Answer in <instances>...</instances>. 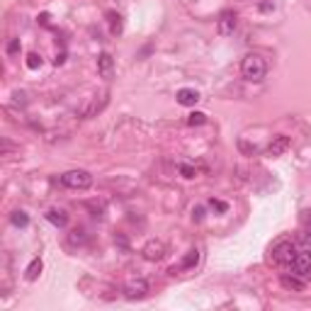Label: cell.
<instances>
[{
	"instance_id": "277c9868",
	"label": "cell",
	"mask_w": 311,
	"mask_h": 311,
	"mask_svg": "<svg viewBox=\"0 0 311 311\" xmlns=\"http://www.w3.org/2000/svg\"><path fill=\"white\" fill-rule=\"evenodd\" d=\"M289 273L299 275V277H306L311 273V250H297L294 260L289 263Z\"/></svg>"
},
{
	"instance_id": "e0dca14e",
	"label": "cell",
	"mask_w": 311,
	"mask_h": 311,
	"mask_svg": "<svg viewBox=\"0 0 311 311\" xmlns=\"http://www.w3.org/2000/svg\"><path fill=\"white\" fill-rule=\"evenodd\" d=\"M27 221H29V217L25 211H12V224L15 226H27Z\"/></svg>"
},
{
	"instance_id": "9c48e42d",
	"label": "cell",
	"mask_w": 311,
	"mask_h": 311,
	"mask_svg": "<svg viewBox=\"0 0 311 311\" xmlns=\"http://www.w3.org/2000/svg\"><path fill=\"white\" fill-rule=\"evenodd\" d=\"M165 256V246L161 241H151L146 248H144V258L146 260H161Z\"/></svg>"
},
{
	"instance_id": "2e32d148",
	"label": "cell",
	"mask_w": 311,
	"mask_h": 311,
	"mask_svg": "<svg viewBox=\"0 0 311 311\" xmlns=\"http://www.w3.org/2000/svg\"><path fill=\"white\" fill-rule=\"evenodd\" d=\"M107 17H110V27H112V34H119V32H122V17H119V15H114V12H110V15H107Z\"/></svg>"
},
{
	"instance_id": "7a4b0ae2",
	"label": "cell",
	"mask_w": 311,
	"mask_h": 311,
	"mask_svg": "<svg viewBox=\"0 0 311 311\" xmlns=\"http://www.w3.org/2000/svg\"><path fill=\"white\" fill-rule=\"evenodd\" d=\"M294 256H297V243H294L292 238H280L270 248V258L277 265H289L294 260Z\"/></svg>"
},
{
	"instance_id": "52a82bcc",
	"label": "cell",
	"mask_w": 311,
	"mask_h": 311,
	"mask_svg": "<svg viewBox=\"0 0 311 311\" xmlns=\"http://www.w3.org/2000/svg\"><path fill=\"white\" fill-rule=\"evenodd\" d=\"M287 148H289V139H287V137H275L273 141L267 144L265 151H267V156H273V158H275V156H282Z\"/></svg>"
},
{
	"instance_id": "d6986e66",
	"label": "cell",
	"mask_w": 311,
	"mask_h": 311,
	"mask_svg": "<svg viewBox=\"0 0 311 311\" xmlns=\"http://www.w3.org/2000/svg\"><path fill=\"white\" fill-rule=\"evenodd\" d=\"M39 66H42V56H39V54H29L27 56V68L34 71V68H39Z\"/></svg>"
},
{
	"instance_id": "ac0fdd59",
	"label": "cell",
	"mask_w": 311,
	"mask_h": 311,
	"mask_svg": "<svg viewBox=\"0 0 311 311\" xmlns=\"http://www.w3.org/2000/svg\"><path fill=\"white\" fill-rule=\"evenodd\" d=\"M187 122H190L192 127H200V124H204V122H207V114H202V112H192V114L187 117Z\"/></svg>"
},
{
	"instance_id": "5bb4252c",
	"label": "cell",
	"mask_w": 311,
	"mask_h": 311,
	"mask_svg": "<svg viewBox=\"0 0 311 311\" xmlns=\"http://www.w3.org/2000/svg\"><path fill=\"white\" fill-rule=\"evenodd\" d=\"M105 105H107V92H105V95L100 98V102H98V100L92 102L90 107H88V110L83 112V117H92V114H95V112H100L102 107H105Z\"/></svg>"
},
{
	"instance_id": "6da1fadb",
	"label": "cell",
	"mask_w": 311,
	"mask_h": 311,
	"mask_svg": "<svg viewBox=\"0 0 311 311\" xmlns=\"http://www.w3.org/2000/svg\"><path fill=\"white\" fill-rule=\"evenodd\" d=\"M241 75L246 78V81H263L267 75V61L263 59L260 54H248L243 61H241Z\"/></svg>"
},
{
	"instance_id": "3957f363",
	"label": "cell",
	"mask_w": 311,
	"mask_h": 311,
	"mask_svg": "<svg viewBox=\"0 0 311 311\" xmlns=\"http://www.w3.org/2000/svg\"><path fill=\"white\" fill-rule=\"evenodd\" d=\"M61 185L71 187V190H85L92 185V175L88 170H68L61 175Z\"/></svg>"
},
{
	"instance_id": "5b68a950",
	"label": "cell",
	"mask_w": 311,
	"mask_h": 311,
	"mask_svg": "<svg viewBox=\"0 0 311 311\" xmlns=\"http://www.w3.org/2000/svg\"><path fill=\"white\" fill-rule=\"evenodd\" d=\"M236 12L234 10H224L219 15V22H217V27H219V34H224V37H229V34H234V29H236Z\"/></svg>"
},
{
	"instance_id": "30bf717a",
	"label": "cell",
	"mask_w": 311,
	"mask_h": 311,
	"mask_svg": "<svg viewBox=\"0 0 311 311\" xmlns=\"http://www.w3.org/2000/svg\"><path fill=\"white\" fill-rule=\"evenodd\" d=\"M197 100H200V92L192 90V88H183V90H178V102L185 105V107H192Z\"/></svg>"
},
{
	"instance_id": "44dd1931",
	"label": "cell",
	"mask_w": 311,
	"mask_h": 311,
	"mask_svg": "<svg viewBox=\"0 0 311 311\" xmlns=\"http://www.w3.org/2000/svg\"><path fill=\"white\" fill-rule=\"evenodd\" d=\"M180 173H183V178H195V175H197V170H195V165L183 163V165H180Z\"/></svg>"
},
{
	"instance_id": "cb8c5ba5",
	"label": "cell",
	"mask_w": 311,
	"mask_h": 311,
	"mask_svg": "<svg viewBox=\"0 0 311 311\" xmlns=\"http://www.w3.org/2000/svg\"><path fill=\"white\" fill-rule=\"evenodd\" d=\"M202 217H204V209L202 207H197V209L192 211V219H197V221H202Z\"/></svg>"
},
{
	"instance_id": "8fae6325",
	"label": "cell",
	"mask_w": 311,
	"mask_h": 311,
	"mask_svg": "<svg viewBox=\"0 0 311 311\" xmlns=\"http://www.w3.org/2000/svg\"><path fill=\"white\" fill-rule=\"evenodd\" d=\"M282 284L287 287V289H294V292H302L304 289V280L299 277V275H282Z\"/></svg>"
},
{
	"instance_id": "9a60e30c",
	"label": "cell",
	"mask_w": 311,
	"mask_h": 311,
	"mask_svg": "<svg viewBox=\"0 0 311 311\" xmlns=\"http://www.w3.org/2000/svg\"><path fill=\"white\" fill-rule=\"evenodd\" d=\"M39 273H42V260H39V258H34V260L29 263L27 275H25V277H27V280H37Z\"/></svg>"
},
{
	"instance_id": "ba28073f",
	"label": "cell",
	"mask_w": 311,
	"mask_h": 311,
	"mask_svg": "<svg viewBox=\"0 0 311 311\" xmlns=\"http://www.w3.org/2000/svg\"><path fill=\"white\" fill-rule=\"evenodd\" d=\"M98 71H100L102 78H112V71H114V59H112L107 51L98 56Z\"/></svg>"
},
{
	"instance_id": "8992f818",
	"label": "cell",
	"mask_w": 311,
	"mask_h": 311,
	"mask_svg": "<svg viewBox=\"0 0 311 311\" xmlns=\"http://www.w3.org/2000/svg\"><path fill=\"white\" fill-rule=\"evenodd\" d=\"M146 292H148L146 280H129L127 287H124V294L129 299H141V297H146Z\"/></svg>"
},
{
	"instance_id": "603a6c76",
	"label": "cell",
	"mask_w": 311,
	"mask_h": 311,
	"mask_svg": "<svg viewBox=\"0 0 311 311\" xmlns=\"http://www.w3.org/2000/svg\"><path fill=\"white\" fill-rule=\"evenodd\" d=\"M17 51H20V42L17 39H12V42L8 44V54H17Z\"/></svg>"
},
{
	"instance_id": "ffe728a7",
	"label": "cell",
	"mask_w": 311,
	"mask_h": 311,
	"mask_svg": "<svg viewBox=\"0 0 311 311\" xmlns=\"http://www.w3.org/2000/svg\"><path fill=\"white\" fill-rule=\"evenodd\" d=\"M68 241L71 243H85V231H71V236H68Z\"/></svg>"
},
{
	"instance_id": "4fadbf2b",
	"label": "cell",
	"mask_w": 311,
	"mask_h": 311,
	"mask_svg": "<svg viewBox=\"0 0 311 311\" xmlns=\"http://www.w3.org/2000/svg\"><path fill=\"white\" fill-rule=\"evenodd\" d=\"M197 263H200V250L192 248V250H187V256L183 258V270H192Z\"/></svg>"
},
{
	"instance_id": "7c38bea8",
	"label": "cell",
	"mask_w": 311,
	"mask_h": 311,
	"mask_svg": "<svg viewBox=\"0 0 311 311\" xmlns=\"http://www.w3.org/2000/svg\"><path fill=\"white\" fill-rule=\"evenodd\" d=\"M46 219L51 221L54 226H66V224H68V214H66L64 209H49Z\"/></svg>"
},
{
	"instance_id": "7402d4cb",
	"label": "cell",
	"mask_w": 311,
	"mask_h": 311,
	"mask_svg": "<svg viewBox=\"0 0 311 311\" xmlns=\"http://www.w3.org/2000/svg\"><path fill=\"white\" fill-rule=\"evenodd\" d=\"M209 204H211V209H217V211H226V209H229V204H226V202H221V200H209Z\"/></svg>"
}]
</instances>
